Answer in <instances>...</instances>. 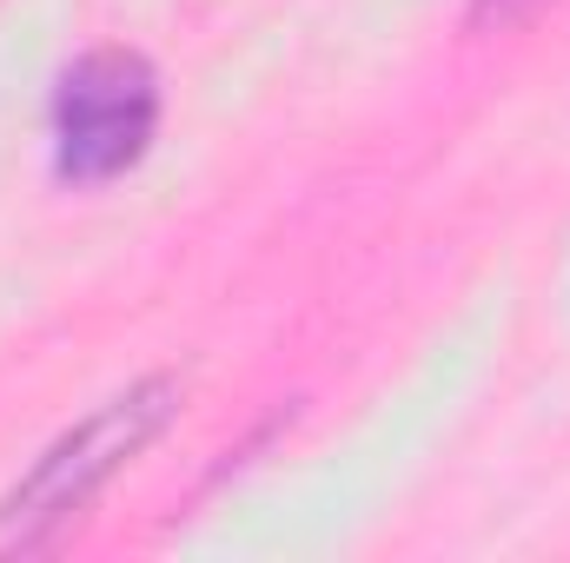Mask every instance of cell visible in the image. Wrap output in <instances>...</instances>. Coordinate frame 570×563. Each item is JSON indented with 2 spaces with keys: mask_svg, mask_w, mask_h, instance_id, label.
<instances>
[{
  "mask_svg": "<svg viewBox=\"0 0 570 563\" xmlns=\"http://www.w3.org/2000/svg\"><path fill=\"white\" fill-rule=\"evenodd\" d=\"M179 398H186L179 378L153 372V378H134L127 392H114L107 405H94L80 424H67L27 464V477H13V491L0 497V544L7 551H47L67 524H80L87 504L146 444L166 437V424L179 418Z\"/></svg>",
  "mask_w": 570,
  "mask_h": 563,
  "instance_id": "6da1fadb",
  "label": "cell"
},
{
  "mask_svg": "<svg viewBox=\"0 0 570 563\" xmlns=\"http://www.w3.org/2000/svg\"><path fill=\"white\" fill-rule=\"evenodd\" d=\"M544 0H471V33H504L518 20H531Z\"/></svg>",
  "mask_w": 570,
  "mask_h": 563,
  "instance_id": "3957f363",
  "label": "cell"
},
{
  "mask_svg": "<svg viewBox=\"0 0 570 563\" xmlns=\"http://www.w3.org/2000/svg\"><path fill=\"white\" fill-rule=\"evenodd\" d=\"M159 73L134 47L80 53L53 87V172L67 186H107L134 172L159 134Z\"/></svg>",
  "mask_w": 570,
  "mask_h": 563,
  "instance_id": "7a4b0ae2",
  "label": "cell"
}]
</instances>
